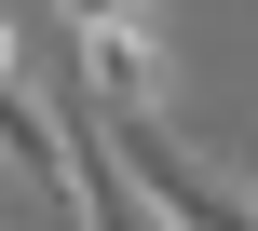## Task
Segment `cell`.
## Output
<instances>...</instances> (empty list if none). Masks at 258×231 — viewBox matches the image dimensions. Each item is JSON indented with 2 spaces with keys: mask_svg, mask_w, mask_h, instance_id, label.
<instances>
[{
  "mask_svg": "<svg viewBox=\"0 0 258 231\" xmlns=\"http://www.w3.org/2000/svg\"><path fill=\"white\" fill-rule=\"evenodd\" d=\"M68 231H150V204H136V177L109 163V123H95V109H68Z\"/></svg>",
  "mask_w": 258,
  "mask_h": 231,
  "instance_id": "cell-4",
  "label": "cell"
},
{
  "mask_svg": "<svg viewBox=\"0 0 258 231\" xmlns=\"http://www.w3.org/2000/svg\"><path fill=\"white\" fill-rule=\"evenodd\" d=\"M0 177H27L41 204H68V109L41 82H0Z\"/></svg>",
  "mask_w": 258,
  "mask_h": 231,
  "instance_id": "cell-3",
  "label": "cell"
},
{
  "mask_svg": "<svg viewBox=\"0 0 258 231\" xmlns=\"http://www.w3.org/2000/svg\"><path fill=\"white\" fill-rule=\"evenodd\" d=\"M0 82H41V68H27V27H14V0H0Z\"/></svg>",
  "mask_w": 258,
  "mask_h": 231,
  "instance_id": "cell-6",
  "label": "cell"
},
{
  "mask_svg": "<svg viewBox=\"0 0 258 231\" xmlns=\"http://www.w3.org/2000/svg\"><path fill=\"white\" fill-rule=\"evenodd\" d=\"M68 41H109V27H163V0H54Z\"/></svg>",
  "mask_w": 258,
  "mask_h": 231,
  "instance_id": "cell-5",
  "label": "cell"
},
{
  "mask_svg": "<svg viewBox=\"0 0 258 231\" xmlns=\"http://www.w3.org/2000/svg\"><path fill=\"white\" fill-rule=\"evenodd\" d=\"M95 109V95H82ZM109 123V109H95ZM109 163L136 177V204H150V231H245V191L231 177H204V150L177 136V123H109Z\"/></svg>",
  "mask_w": 258,
  "mask_h": 231,
  "instance_id": "cell-1",
  "label": "cell"
},
{
  "mask_svg": "<svg viewBox=\"0 0 258 231\" xmlns=\"http://www.w3.org/2000/svg\"><path fill=\"white\" fill-rule=\"evenodd\" d=\"M245 231H258V163H245Z\"/></svg>",
  "mask_w": 258,
  "mask_h": 231,
  "instance_id": "cell-7",
  "label": "cell"
},
{
  "mask_svg": "<svg viewBox=\"0 0 258 231\" xmlns=\"http://www.w3.org/2000/svg\"><path fill=\"white\" fill-rule=\"evenodd\" d=\"M82 95H95L109 123H163V109H177V54H163V27H109V41H82Z\"/></svg>",
  "mask_w": 258,
  "mask_h": 231,
  "instance_id": "cell-2",
  "label": "cell"
}]
</instances>
